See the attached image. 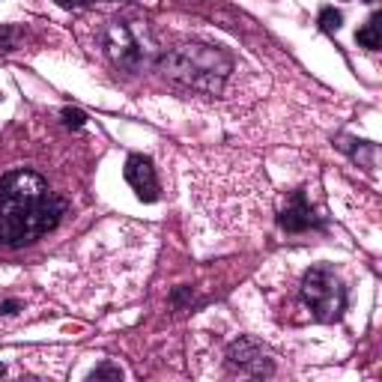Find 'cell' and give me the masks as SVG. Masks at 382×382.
I'll return each mask as SVG.
<instances>
[{"instance_id":"6da1fadb","label":"cell","mask_w":382,"mask_h":382,"mask_svg":"<svg viewBox=\"0 0 382 382\" xmlns=\"http://www.w3.org/2000/svg\"><path fill=\"white\" fill-rule=\"evenodd\" d=\"M66 215V200L51 195L48 183L33 171H12L0 180V239L9 248L51 233Z\"/></svg>"},{"instance_id":"7a4b0ae2","label":"cell","mask_w":382,"mask_h":382,"mask_svg":"<svg viewBox=\"0 0 382 382\" xmlns=\"http://www.w3.org/2000/svg\"><path fill=\"white\" fill-rule=\"evenodd\" d=\"M233 60L209 45H180L161 57V72L171 81L185 84L197 93H221L224 78L230 75Z\"/></svg>"},{"instance_id":"3957f363","label":"cell","mask_w":382,"mask_h":382,"mask_svg":"<svg viewBox=\"0 0 382 382\" xmlns=\"http://www.w3.org/2000/svg\"><path fill=\"white\" fill-rule=\"evenodd\" d=\"M302 302L311 311L316 323H335L347 308V290L338 281V275L326 266L314 269L302 278Z\"/></svg>"},{"instance_id":"277c9868","label":"cell","mask_w":382,"mask_h":382,"mask_svg":"<svg viewBox=\"0 0 382 382\" xmlns=\"http://www.w3.org/2000/svg\"><path fill=\"white\" fill-rule=\"evenodd\" d=\"M125 183L135 188V195L141 197L144 203H156L159 200V180H156V168H152V161L141 152H135V156L125 159Z\"/></svg>"},{"instance_id":"5b68a950","label":"cell","mask_w":382,"mask_h":382,"mask_svg":"<svg viewBox=\"0 0 382 382\" xmlns=\"http://www.w3.org/2000/svg\"><path fill=\"white\" fill-rule=\"evenodd\" d=\"M227 359H230L233 367H239L242 374H251V376H263V374H272V364L266 359V352L257 340L251 338H242L236 340L230 350H227Z\"/></svg>"},{"instance_id":"8992f818","label":"cell","mask_w":382,"mask_h":382,"mask_svg":"<svg viewBox=\"0 0 382 382\" xmlns=\"http://www.w3.org/2000/svg\"><path fill=\"white\" fill-rule=\"evenodd\" d=\"M108 54L113 57V63H120L125 69H135L141 63V51H137L135 36L123 24H113L108 30Z\"/></svg>"},{"instance_id":"52a82bcc","label":"cell","mask_w":382,"mask_h":382,"mask_svg":"<svg viewBox=\"0 0 382 382\" xmlns=\"http://www.w3.org/2000/svg\"><path fill=\"white\" fill-rule=\"evenodd\" d=\"M281 227L287 233H304L308 227H314L316 224V218H314V209L308 207V200H304V195L302 191H296L290 200H287V207H284V212H281Z\"/></svg>"},{"instance_id":"ba28073f","label":"cell","mask_w":382,"mask_h":382,"mask_svg":"<svg viewBox=\"0 0 382 382\" xmlns=\"http://www.w3.org/2000/svg\"><path fill=\"white\" fill-rule=\"evenodd\" d=\"M379 21H382V18H379V16H374V18L367 21L359 33H355V42H359L362 48L376 51V48L382 45V24H379Z\"/></svg>"},{"instance_id":"9c48e42d","label":"cell","mask_w":382,"mask_h":382,"mask_svg":"<svg viewBox=\"0 0 382 382\" xmlns=\"http://www.w3.org/2000/svg\"><path fill=\"white\" fill-rule=\"evenodd\" d=\"M340 24H343V16H340L335 6H323V9H320V27H323L326 33H338Z\"/></svg>"},{"instance_id":"30bf717a","label":"cell","mask_w":382,"mask_h":382,"mask_svg":"<svg viewBox=\"0 0 382 382\" xmlns=\"http://www.w3.org/2000/svg\"><path fill=\"white\" fill-rule=\"evenodd\" d=\"M63 123H66L69 129H81V125L87 123V113L78 111V108H63Z\"/></svg>"},{"instance_id":"8fae6325","label":"cell","mask_w":382,"mask_h":382,"mask_svg":"<svg viewBox=\"0 0 382 382\" xmlns=\"http://www.w3.org/2000/svg\"><path fill=\"white\" fill-rule=\"evenodd\" d=\"M120 376H123V371L120 367H113V364H101V367L93 371V379H120Z\"/></svg>"},{"instance_id":"7c38bea8","label":"cell","mask_w":382,"mask_h":382,"mask_svg":"<svg viewBox=\"0 0 382 382\" xmlns=\"http://www.w3.org/2000/svg\"><path fill=\"white\" fill-rule=\"evenodd\" d=\"M18 308H21V302H18V299H6L4 304H0V314L12 316V314H18Z\"/></svg>"},{"instance_id":"4fadbf2b","label":"cell","mask_w":382,"mask_h":382,"mask_svg":"<svg viewBox=\"0 0 382 382\" xmlns=\"http://www.w3.org/2000/svg\"><path fill=\"white\" fill-rule=\"evenodd\" d=\"M57 4H63V6H81V4H87V0H57Z\"/></svg>"},{"instance_id":"5bb4252c","label":"cell","mask_w":382,"mask_h":382,"mask_svg":"<svg viewBox=\"0 0 382 382\" xmlns=\"http://www.w3.org/2000/svg\"><path fill=\"white\" fill-rule=\"evenodd\" d=\"M4 374H6V367H4V364H0V376H4Z\"/></svg>"},{"instance_id":"9a60e30c","label":"cell","mask_w":382,"mask_h":382,"mask_svg":"<svg viewBox=\"0 0 382 382\" xmlns=\"http://www.w3.org/2000/svg\"><path fill=\"white\" fill-rule=\"evenodd\" d=\"M371 4H374V0H371Z\"/></svg>"},{"instance_id":"2e32d148","label":"cell","mask_w":382,"mask_h":382,"mask_svg":"<svg viewBox=\"0 0 382 382\" xmlns=\"http://www.w3.org/2000/svg\"><path fill=\"white\" fill-rule=\"evenodd\" d=\"M0 242H4V239H0Z\"/></svg>"}]
</instances>
